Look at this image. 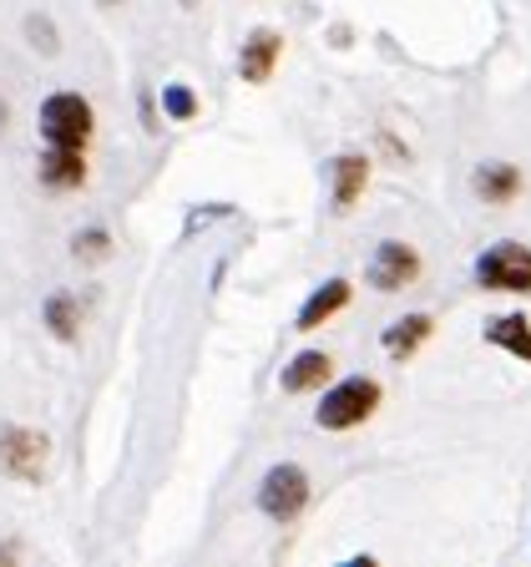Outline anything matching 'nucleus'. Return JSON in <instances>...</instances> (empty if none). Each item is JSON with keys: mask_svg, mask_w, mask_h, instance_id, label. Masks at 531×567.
<instances>
[{"mask_svg": "<svg viewBox=\"0 0 531 567\" xmlns=\"http://www.w3.org/2000/svg\"><path fill=\"white\" fill-rule=\"evenodd\" d=\"M41 137L51 153H86L92 142V102L76 92H56L41 102Z\"/></svg>", "mask_w": 531, "mask_h": 567, "instance_id": "1", "label": "nucleus"}, {"mask_svg": "<svg viewBox=\"0 0 531 567\" xmlns=\"http://www.w3.org/2000/svg\"><path fill=\"white\" fill-rule=\"evenodd\" d=\"M51 466V436L31 425H6L0 431V472L15 476L21 486H35Z\"/></svg>", "mask_w": 531, "mask_h": 567, "instance_id": "2", "label": "nucleus"}, {"mask_svg": "<svg viewBox=\"0 0 531 567\" xmlns=\"http://www.w3.org/2000/svg\"><path fill=\"white\" fill-rule=\"evenodd\" d=\"M375 405H379V385L365 375H354V380H340L334 390H324V405L314 411V421L324 431H350V425L369 421Z\"/></svg>", "mask_w": 531, "mask_h": 567, "instance_id": "3", "label": "nucleus"}, {"mask_svg": "<svg viewBox=\"0 0 531 567\" xmlns=\"http://www.w3.org/2000/svg\"><path fill=\"white\" fill-rule=\"evenodd\" d=\"M476 279L481 289H507V295H531V248L521 244H496L476 259Z\"/></svg>", "mask_w": 531, "mask_h": 567, "instance_id": "4", "label": "nucleus"}, {"mask_svg": "<svg viewBox=\"0 0 531 567\" xmlns=\"http://www.w3.org/2000/svg\"><path fill=\"white\" fill-rule=\"evenodd\" d=\"M259 507H263V517H273V522H294L299 512L309 507V476H304V466H294V461L273 466V472L263 476V486H259Z\"/></svg>", "mask_w": 531, "mask_h": 567, "instance_id": "5", "label": "nucleus"}, {"mask_svg": "<svg viewBox=\"0 0 531 567\" xmlns=\"http://www.w3.org/2000/svg\"><path fill=\"white\" fill-rule=\"evenodd\" d=\"M415 274H420V254L410 244H400V238H385L375 248V259H369V284L379 295H395V289L415 284Z\"/></svg>", "mask_w": 531, "mask_h": 567, "instance_id": "6", "label": "nucleus"}, {"mask_svg": "<svg viewBox=\"0 0 531 567\" xmlns=\"http://www.w3.org/2000/svg\"><path fill=\"white\" fill-rule=\"evenodd\" d=\"M279 56H283V35L279 31H269V25H259V31L243 41V51H238V71H243V82H269L273 76V66H279Z\"/></svg>", "mask_w": 531, "mask_h": 567, "instance_id": "7", "label": "nucleus"}, {"mask_svg": "<svg viewBox=\"0 0 531 567\" xmlns=\"http://www.w3.org/2000/svg\"><path fill=\"white\" fill-rule=\"evenodd\" d=\"M35 177H41V188H51V193H76L86 183V153H51L46 147Z\"/></svg>", "mask_w": 531, "mask_h": 567, "instance_id": "8", "label": "nucleus"}, {"mask_svg": "<svg viewBox=\"0 0 531 567\" xmlns=\"http://www.w3.org/2000/svg\"><path fill=\"white\" fill-rule=\"evenodd\" d=\"M330 375H334V360H330V354H324V350H304V354H294V360L283 365L279 385L289 390V395H304V390H319Z\"/></svg>", "mask_w": 531, "mask_h": 567, "instance_id": "9", "label": "nucleus"}, {"mask_svg": "<svg viewBox=\"0 0 531 567\" xmlns=\"http://www.w3.org/2000/svg\"><path fill=\"white\" fill-rule=\"evenodd\" d=\"M344 305H350V279H330L324 289H314V295L304 299V309H299V330H319V324H330Z\"/></svg>", "mask_w": 531, "mask_h": 567, "instance_id": "10", "label": "nucleus"}, {"mask_svg": "<svg viewBox=\"0 0 531 567\" xmlns=\"http://www.w3.org/2000/svg\"><path fill=\"white\" fill-rule=\"evenodd\" d=\"M430 330H436V319H430V315H405V319H395V324H389L379 344H385L389 360H410V354L430 340Z\"/></svg>", "mask_w": 531, "mask_h": 567, "instance_id": "11", "label": "nucleus"}, {"mask_svg": "<svg viewBox=\"0 0 531 567\" xmlns=\"http://www.w3.org/2000/svg\"><path fill=\"white\" fill-rule=\"evenodd\" d=\"M365 183H369V163L365 157H354V153H344L340 163H334V208L350 213L354 198L365 193Z\"/></svg>", "mask_w": 531, "mask_h": 567, "instance_id": "12", "label": "nucleus"}, {"mask_svg": "<svg viewBox=\"0 0 531 567\" xmlns=\"http://www.w3.org/2000/svg\"><path fill=\"white\" fill-rule=\"evenodd\" d=\"M486 340L501 344L507 354H517V360H527V365H531V324H527L521 315H501V319H491V324H486Z\"/></svg>", "mask_w": 531, "mask_h": 567, "instance_id": "13", "label": "nucleus"}, {"mask_svg": "<svg viewBox=\"0 0 531 567\" xmlns=\"http://www.w3.org/2000/svg\"><path fill=\"white\" fill-rule=\"evenodd\" d=\"M476 193H481L486 203H511L521 193V173L511 163H486L481 173H476Z\"/></svg>", "mask_w": 531, "mask_h": 567, "instance_id": "14", "label": "nucleus"}, {"mask_svg": "<svg viewBox=\"0 0 531 567\" xmlns=\"http://www.w3.org/2000/svg\"><path fill=\"white\" fill-rule=\"evenodd\" d=\"M46 324L56 340H76L82 334V309H76V299L71 295H51L46 299Z\"/></svg>", "mask_w": 531, "mask_h": 567, "instance_id": "15", "label": "nucleus"}, {"mask_svg": "<svg viewBox=\"0 0 531 567\" xmlns=\"http://www.w3.org/2000/svg\"><path fill=\"white\" fill-rule=\"evenodd\" d=\"M71 254H76V259H106V254H112V238H106V228H86V234H76Z\"/></svg>", "mask_w": 531, "mask_h": 567, "instance_id": "16", "label": "nucleus"}, {"mask_svg": "<svg viewBox=\"0 0 531 567\" xmlns=\"http://www.w3.org/2000/svg\"><path fill=\"white\" fill-rule=\"evenodd\" d=\"M163 112L173 122H188L192 112H198V96H192L188 86H167V92H163Z\"/></svg>", "mask_w": 531, "mask_h": 567, "instance_id": "17", "label": "nucleus"}, {"mask_svg": "<svg viewBox=\"0 0 531 567\" xmlns=\"http://www.w3.org/2000/svg\"><path fill=\"white\" fill-rule=\"evenodd\" d=\"M102 6H122V0H102Z\"/></svg>", "mask_w": 531, "mask_h": 567, "instance_id": "18", "label": "nucleus"}]
</instances>
